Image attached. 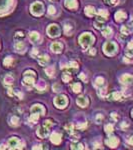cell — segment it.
Instances as JSON below:
<instances>
[{
    "label": "cell",
    "instance_id": "28",
    "mask_svg": "<svg viewBox=\"0 0 133 150\" xmlns=\"http://www.w3.org/2000/svg\"><path fill=\"white\" fill-rule=\"evenodd\" d=\"M126 54L130 56V57L133 56V41L128 43V48H127V51H126Z\"/></svg>",
    "mask_w": 133,
    "mask_h": 150
},
{
    "label": "cell",
    "instance_id": "24",
    "mask_svg": "<svg viewBox=\"0 0 133 150\" xmlns=\"http://www.w3.org/2000/svg\"><path fill=\"white\" fill-rule=\"evenodd\" d=\"M13 82H14V78L11 75H6V76L4 77V84H5V85L10 86L13 84Z\"/></svg>",
    "mask_w": 133,
    "mask_h": 150
},
{
    "label": "cell",
    "instance_id": "5",
    "mask_svg": "<svg viewBox=\"0 0 133 150\" xmlns=\"http://www.w3.org/2000/svg\"><path fill=\"white\" fill-rule=\"evenodd\" d=\"M54 104L57 108H65L68 104V99L65 95H58L57 97L54 98Z\"/></svg>",
    "mask_w": 133,
    "mask_h": 150
},
{
    "label": "cell",
    "instance_id": "25",
    "mask_svg": "<svg viewBox=\"0 0 133 150\" xmlns=\"http://www.w3.org/2000/svg\"><path fill=\"white\" fill-rule=\"evenodd\" d=\"M3 64L6 67H11L13 64V58L10 57V56H7V57H5V59L3 60Z\"/></svg>",
    "mask_w": 133,
    "mask_h": 150
},
{
    "label": "cell",
    "instance_id": "48",
    "mask_svg": "<svg viewBox=\"0 0 133 150\" xmlns=\"http://www.w3.org/2000/svg\"><path fill=\"white\" fill-rule=\"evenodd\" d=\"M79 78L82 79L83 81H86V80H87V78H86V77H85V75H84V73L79 74Z\"/></svg>",
    "mask_w": 133,
    "mask_h": 150
},
{
    "label": "cell",
    "instance_id": "47",
    "mask_svg": "<svg viewBox=\"0 0 133 150\" xmlns=\"http://www.w3.org/2000/svg\"><path fill=\"white\" fill-rule=\"evenodd\" d=\"M53 91H56V92L60 91V86L58 85V84H54V85H53Z\"/></svg>",
    "mask_w": 133,
    "mask_h": 150
},
{
    "label": "cell",
    "instance_id": "15",
    "mask_svg": "<svg viewBox=\"0 0 133 150\" xmlns=\"http://www.w3.org/2000/svg\"><path fill=\"white\" fill-rule=\"evenodd\" d=\"M76 103L80 107H86L88 105V99L85 97V96H79V97L76 99Z\"/></svg>",
    "mask_w": 133,
    "mask_h": 150
},
{
    "label": "cell",
    "instance_id": "21",
    "mask_svg": "<svg viewBox=\"0 0 133 150\" xmlns=\"http://www.w3.org/2000/svg\"><path fill=\"white\" fill-rule=\"evenodd\" d=\"M11 3V0H0V12L8 8V5Z\"/></svg>",
    "mask_w": 133,
    "mask_h": 150
},
{
    "label": "cell",
    "instance_id": "8",
    "mask_svg": "<svg viewBox=\"0 0 133 150\" xmlns=\"http://www.w3.org/2000/svg\"><path fill=\"white\" fill-rule=\"evenodd\" d=\"M31 113H38L40 115H44L45 113V108L41 104H34L31 107Z\"/></svg>",
    "mask_w": 133,
    "mask_h": 150
},
{
    "label": "cell",
    "instance_id": "9",
    "mask_svg": "<svg viewBox=\"0 0 133 150\" xmlns=\"http://www.w3.org/2000/svg\"><path fill=\"white\" fill-rule=\"evenodd\" d=\"M118 143H119V140H118V138L115 136H110L107 138V140H106V144L108 145L109 147H111V148L117 147Z\"/></svg>",
    "mask_w": 133,
    "mask_h": 150
},
{
    "label": "cell",
    "instance_id": "42",
    "mask_svg": "<svg viewBox=\"0 0 133 150\" xmlns=\"http://www.w3.org/2000/svg\"><path fill=\"white\" fill-rule=\"evenodd\" d=\"M71 25H69V24H65V26H64V32L66 33L67 35H70V31H71Z\"/></svg>",
    "mask_w": 133,
    "mask_h": 150
},
{
    "label": "cell",
    "instance_id": "55",
    "mask_svg": "<svg viewBox=\"0 0 133 150\" xmlns=\"http://www.w3.org/2000/svg\"><path fill=\"white\" fill-rule=\"evenodd\" d=\"M131 115H132V117H133V109H132V111H131Z\"/></svg>",
    "mask_w": 133,
    "mask_h": 150
},
{
    "label": "cell",
    "instance_id": "32",
    "mask_svg": "<svg viewBox=\"0 0 133 150\" xmlns=\"http://www.w3.org/2000/svg\"><path fill=\"white\" fill-rule=\"evenodd\" d=\"M54 72H55V69H54V67H53V66H49V67H47V68L45 69V73L47 74L48 76H50V77L53 76Z\"/></svg>",
    "mask_w": 133,
    "mask_h": 150
},
{
    "label": "cell",
    "instance_id": "51",
    "mask_svg": "<svg viewBox=\"0 0 133 150\" xmlns=\"http://www.w3.org/2000/svg\"><path fill=\"white\" fill-rule=\"evenodd\" d=\"M111 117L114 119V120H117V114H116V113H112L111 114Z\"/></svg>",
    "mask_w": 133,
    "mask_h": 150
},
{
    "label": "cell",
    "instance_id": "46",
    "mask_svg": "<svg viewBox=\"0 0 133 150\" xmlns=\"http://www.w3.org/2000/svg\"><path fill=\"white\" fill-rule=\"evenodd\" d=\"M105 2L109 5H114L116 3V0H105Z\"/></svg>",
    "mask_w": 133,
    "mask_h": 150
},
{
    "label": "cell",
    "instance_id": "36",
    "mask_svg": "<svg viewBox=\"0 0 133 150\" xmlns=\"http://www.w3.org/2000/svg\"><path fill=\"white\" fill-rule=\"evenodd\" d=\"M39 115H40V114L38 113H31V115H30V120L33 123H36L39 119Z\"/></svg>",
    "mask_w": 133,
    "mask_h": 150
},
{
    "label": "cell",
    "instance_id": "40",
    "mask_svg": "<svg viewBox=\"0 0 133 150\" xmlns=\"http://www.w3.org/2000/svg\"><path fill=\"white\" fill-rule=\"evenodd\" d=\"M43 125L45 126V127H47V128L50 129V128L52 127V125H53V122H52V120H50V119H49V120H45V121H44Z\"/></svg>",
    "mask_w": 133,
    "mask_h": 150
},
{
    "label": "cell",
    "instance_id": "52",
    "mask_svg": "<svg viewBox=\"0 0 133 150\" xmlns=\"http://www.w3.org/2000/svg\"><path fill=\"white\" fill-rule=\"evenodd\" d=\"M89 53H90V54H95V53H96V51H95V49H90V51H89Z\"/></svg>",
    "mask_w": 133,
    "mask_h": 150
},
{
    "label": "cell",
    "instance_id": "23",
    "mask_svg": "<svg viewBox=\"0 0 133 150\" xmlns=\"http://www.w3.org/2000/svg\"><path fill=\"white\" fill-rule=\"evenodd\" d=\"M119 99H121V93L117 92V91L108 95V100H119Z\"/></svg>",
    "mask_w": 133,
    "mask_h": 150
},
{
    "label": "cell",
    "instance_id": "49",
    "mask_svg": "<svg viewBox=\"0 0 133 150\" xmlns=\"http://www.w3.org/2000/svg\"><path fill=\"white\" fill-rule=\"evenodd\" d=\"M121 127H122L123 129H125V128H127V127H128V123H126V122H123L122 124H121Z\"/></svg>",
    "mask_w": 133,
    "mask_h": 150
},
{
    "label": "cell",
    "instance_id": "26",
    "mask_svg": "<svg viewBox=\"0 0 133 150\" xmlns=\"http://www.w3.org/2000/svg\"><path fill=\"white\" fill-rule=\"evenodd\" d=\"M132 27L131 26H127V25H125V26H122L121 27V33L124 34V35H128L130 34L132 32Z\"/></svg>",
    "mask_w": 133,
    "mask_h": 150
},
{
    "label": "cell",
    "instance_id": "41",
    "mask_svg": "<svg viewBox=\"0 0 133 150\" xmlns=\"http://www.w3.org/2000/svg\"><path fill=\"white\" fill-rule=\"evenodd\" d=\"M65 129H66V131L68 133L72 134V133H73V125H72V124H67V125L65 126Z\"/></svg>",
    "mask_w": 133,
    "mask_h": 150
},
{
    "label": "cell",
    "instance_id": "39",
    "mask_svg": "<svg viewBox=\"0 0 133 150\" xmlns=\"http://www.w3.org/2000/svg\"><path fill=\"white\" fill-rule=\"evenodd\" d=\"M103 22H104V21H101V20H98V19H96V21H95V22H94L95 27L98 28V29H101L102 26H103Z\"/></svg>",
    "mask_w": 133,
    "mask_h": 150
},
{
    "label": "cell",
    "instance_id": "7",
    "mask_svg": "<svg viewBox=\"0 0 133 150\" xmlns=\"http://www.w3.org/2000/svg\"><path fill=\"white\" fill-rule=\"evenodd\" d=\"M21 142L17 137H12L8 140V146L10 149H22L23 146H21Z\"/></svg>",
    "mask_w": 133,
    "mask_h": 150
},
{
    "label": "cell",
    "instance_id": "13",
    "mask_svg": "<svg viewBox=\"0 0 133 150\" xmlns=\"http://www.w3.org/2000/svg\"><path fill=\"white\" fill-rule=\"evenodd\" d=\"M65 6L68 9H71V10H74V9L77 8L78 6V3H77V0H65Z\"/></svg>",
    "mask_w": 133,
    "mask_h": 150
},
{
    "label": "cell",
    "instance_id": "37",
    "mask_svg": "<svg viewBox=\"0 0 133 150\" xmlns=\"http://www.w3.org/2000/svg\"><path fill=\"white\" fill-rule=\"evenodd\" d=\"M68 68L69 69H74V70H76L77 68H78V63L75 62V61H71L68 64Z\"/></svg>",
    "mask_w": 133,
    "mask_h": 150
},
{
    "label": "cell",
    "instance_id": "16",
    "mask_svg": "<svg viewBox=\"0 0 133 150\" xmlns=\"http://www.w3.org/2000/svg\"><path fill=\"white\" fill-rule=\"evenodd\" d=\"M50 140L52 143H54L56 145L60 144V142H61V135L59 134V133H53V134H51L50 136Z\"/></svg>",
    "mask_w": 133,
    "mask_h": 150
},
{
    "label": "cell",
    "instance_id": "33",
    "mask_svg": "<svg viewBox=\"0 0 133 150\" xmlns=\"http://www.w3.org/2000/svg\"><path fill=\"white\" fill-rule=\"evenodd\" d=\"M71 78H72L71 74L68 73V72H65V73L62 74V80L64 82H69L71 80Z\"/></svg>",
    "mask_w": 133,
    "mask_h": 150
},
{
    "label": "cell",
    "instance_id": "22",
    "mask_svg": "<svg viewBox=\"0 0 133 150\" xmlns=\"http://www.w3.org/2000/svg\"><path fill=\"white\" fill-rule=\"evenodd\" d=\"M48 61H49V56L48 55H42L41 57H39V59H38V62L41 66H45V65L48 63Z\"/></svg>",
    "mask_w": 133,
    "mask_h": 150
},
{
    "label": "cell",
    "instance_id": "6",
    "mask_svg": "<svg viewBox=\"0 0 133 150\" xmlns=\"http://www.w3.org/2000/svg\"><path fill=\"white\" fill-rule=\"evenodd\" d=\"M47 34L50 37L54 38V37H58L60 35V28L57 24H51L49 25L47 28Z\"/></svg>",
    "mask_w": 133,
    "mask_h": 150
},
{
    "label": "cell",
    "instance_id": "10",
    "mask_svg": "<svg viewBox=\"0 0 133 150\" xmlns=\"http://www.w3.org/2000/svg\"><path fill=\"white\" fill-rule=\"evenodd\" d=\"M37 135H38L40 138H45L48 136L49 134V128L45 127V126H42V127L38 128V130H37Z\"/></svg>",
    "mask_w": 133,
    "mask_h": 150
},
{
    "label": "cell",
    "instance_id": "45",
    "mask_svg": "<svg viewBox=\"0 0 133 150\" xmlns=\"http://www.w3.org/2000/svg\"><path fill=\"white\" fill-rule=\"evenodd\" d=\"M102 120H103V116L101 115V114H98V115L95 117V121L98 123V124H100L102 122Z\"/></svg>",
    "mask_w": 133,
    "mask_h": 150
},
{
    "label": "cell",
    "instance_id": "54",
    "mask_svg": "<svg viewBox=\"0 0 133 150\" xmlns=\"http://www.w3.org/2000/svg\"><path fill=\"white\" fill-rule=\"evenodd\" d=\"M5 148V147H4V145H1V146H0V149H4Z\"/></svg>",
    "mask_w": 133,
    "mask_h": 150
},
{
    "label": "cell",
    "instance_id": "43",
    "mask_svg": "<svg viewBox=\"0 0 133 150\" xmlns=\"http://www.w3.org/2000/svg\"><path fill=\"white\" fill-rule=\"evenodd\" d=\"M55 12H56V9H55V7H54V6L50 5V6L48 7V13H49V14L53 15V14H55Z\"/></svg>",
    "mask_w": 133,
    "mask_h": 150
},
{
    "label": "cell",
    "instance_id": "53",
    "mask_svg": "<svg viewBox=\"0 0 133 150\" xmlns=\"http://www.w3.org/2000/svg\"><path fill=\"white\" fill-rule=\"evenodd\" d=\"M129 143L133 145V136H132V137H131V138H130V139H129Z\"/></svg>",
    "mask_w": 133,
    "mask_h": 150
},
{
    "label": "cell",
    "instance_id": "2",
    "mask_svg": "<svg viewBox=\"0 0 133 150\" xmlns=\"http://www.w3.org/2000/svg\"><path fill=\"white\" fill-rule=\"evenodd\" d=\"M34 77H35V72L31 71V70H27L24 73V79L22 81V84L25 85L26 87H32L34 85Z\"/></svg>",
    "mask_w": 133,
    "mask_h": 150
},
{
    "label": "cell",
    "instance_id": "34",
    "mask_svg": "<svg viewBox=\"0 0 133 150\" xmlns=\"http://www.w3.org/2000/svg\"><path fill=\"white\" fill-rule=\"evenodd\" d=\"M10 124L12 126H17L19 124V118L17 116H12L10 119Z\"/></svg>",
    "mask_w": 133,
    "mask_h": 150
},
{
    "label": "cell",
    "instance_id": "29",
    "mask_svg": "<svg viewBox=\"0 0 133 150\" xmlns=\"http://www.w3.org/2000/svg\"><path fill=\"white\" fill-rule=\"evenodd\" d=\"M102 34L105 37H110L112 35V30L110 27H105L103 30H102Z\"/></svg>",
    "mask_w": 133,
    "mask_h": 150
},
{
    "label": "cell",
    "instance_id": "12",
    "mask_svg": "<svg viewBox=\"0 0 133 150\" xmlns=\"http://www.w3.org/2000/svg\"><path fill=\"white\" fill-rule=\"evenodd\" d=\"M133 81V76L130 74H123L120 77V82L122 84H130Z\"/></svg>",
    "mask_w": 133,
    "mask_h": 150
},
{
    "label": "cell",
    "instance_id": "35",
    "mask_svg": "<svg viewBox=\"0 0 133 150\" xmlns=\"http://www.w3.org/2000/svg\"><path fill=\"white\" fill-rule=\"evenodd\" d=\"M71 148L72 149H83L84 147L81 143H79V142L77 141H74L73 143L71 144Z\"/></svg>",
    "mask_w": 133,
    "mask_h": 150
},
{
    "label": "cell",
    "instance_id": "4",
    "mask_svg": "<svg viewBox=\"0 0 133 150\" xmlns=\"http://www.w3.org/2000/svg\"><path fill=\"white\" fill-rule=\"evenodd\" d=\"M103 50L106 55L111 56L115 54L116 50H117V45H116V43H114V42H106L103 46Z\"/></svg>",
    "mask_w": 133,
    "mask_h": 150
},
{
    "label": "cell",
    "instance_id": "18",
    "mask_svg": "<svg viewBox=\"0 0 133 150\" xmlns=\"http://www.w3.org/2000/svg\"><path fill=\"white\" fill-rule=\"evenodd\" d=\"M15 49L17 52L19 53H23L25 52V50H26V45H25L23 42H17V43L15 44Z\"/></svg>",
    "mask_w": 133,
    "mask_h": 150
},
{
    "label": "cell",
    "instance_id": "11",
    "mask_svg": "<svg viewBox=\"0 0 133 150\" xmlns=\"http://www.w3.org/2000/svg\"><path fill=\"white\" fill-rule=\"evenodd\" d=\"M50 48L54 53H60L62 51L63 45L60 43V42H53V43L51 44Z\"/></svg>",
    "mask_w": 133,
    "mask_h": 150
},
{
    "label": "cell",
    "instance_id": "27",
    "mask_svg": "<svg viewBox=\"0 0 133 150\" xmlns=\"http://www.w3.org/2000/svg\"><path fill=\"white\" fill-rule=\"evenodd\" d=\"M29 38H30V40L33 42V43H35V42H37L39 40V34L37 33V32H30Z\"/></svg>",
    "mask_w": 133,
    "mask_h": 150
},
{
    "label": "cell",
    "instance_id": "17",
    "mask_svg": "<svg viewBox=\"0 0 133 150\" xmlns=\"http://www.w3.org/2000/svg\"><path fill=\"white\" fill-rule=\"evenodd\" d=\"M98 20H101V21H105L107 19V17H108V12H107V10H105V9H100L99 11H98Z\"/></svg>",
    "mask_w": 133,
    "mask_h": 150
},
{
    "label": "cell",
    "instance_id": "20",
    "mask_svg": "<svg viewBox=\"0 0 133 150\" xmlns=\"http://www.w3.org/2000/svg\"><path fill=\"white\" fill-rule=\"evenodd\" d=\"M96 11H95V8L93 6H86L85 7V14L89 17H92V16L95 15Z\"/></svg>",
    "mask_w": 133,
    "mask_h": 150
},
{
    "label": "cell",
    "instance_id": "31",
    "mask_svg": "<svg viewBox=\"0 0 133 150\" xmlns=\"http://www.w3.org/2000/svg\"><path fill=\"white\" fill-rule=\"evenodd\" d=\"M72 90L74 91L75 93H79L81 91V85L80 83H73L72 84Z\"/></svg>",
    "mask_w": 133,
    "mask_h": 150
},
{
    "label": "cell",
    "instance_id": "1",
    "mask_svg": "<svg viewBox=\"0 0 133 150\" xmlns=\"http://www.w3.org/2000/svg\"><path fill=\"white\" fill-rule=\"evenodd\" d=\"M94 42V37L91 33H83L79 37V43L84 49L89 48Z\"/></svg>",
    "mask_w": 133,
    "mask_h": 150
},
{
    "label": "cell",
    "instance_id": "14",
    "mask_svg": "<svg viewBox=\"0 0 133 150\" xmlns=\"http://www.w3.org/2000/svg\"><path fill=\"white\" fill-rule=\"evenodd\" d=\"M126 18H127V15H126V13L124 11L120 10L115 13V20L117 21V22H122V21H124Z\"/></svg>",
    "mask_w": 133,
    "mask_h": 150
},
{
    "label": "cell",
    "instance_id": "38",
    "mask_svg": "<svg viewBox=\"0 0 133 150\" xmlns=\"http://www.w3.org/2000/svg\"><path fill=\"white\" fill-rule=\"evenodd\" d=\"M105 131H106V133H108V134L112 133L113 132V125H111V124L105 125Z\"/></svg>",
    "mask_w": 133,
    "mask_h": 150
},
{
    "label": "cell",
    "instance_id": "44",
    "mask_svg": "<svg viewBox=\"0 0 133 150\" xmlns=\"http://www.w3.org/2000/svg\"><path fill=\"white\" fill-rule=\"evenodd\" d=\"M30 55H31L33 58H36V57H37V55H38V50H37L36 48L32 49L31 52H30Z\"/></svg>",
    "mask_w": 133,
    "mask_h": 150
},
{
    "label": "cell",
    "instance_id": "3",
    "mask_svg": "<svg viewBox=\"0 0 133 150\" xmlns=\"http://www.w3.org/2000/svg\"><path fill=\"white\" fill-rule=\"evenodd\" d=\"M30 11L31 13L35 16H40L43 14L44 11V6L41 2H34L33 4L30 7Z\"/></svg>",
    "mask_w": 133,
    "mask_h": 150
},
{
    "label": "cell",
    "instance_id": "30",
    "mask_svg": "<svg viewBox=\"0 0 133 150\" xmlns=\"http://www.w3.org/2000/svg\"><path fill=\"white\" fill-rule=\"evenodd\" d=\"M104 84V79L102 78V77H97L96 79H95V86H97V87H102Z\"/></svg>",
    "mask_w": 133,
    "mask_h": 150
},
{
    "label": "cell",
    "instance_id": "19",
    "mask_svg": "<svg viewBox=\"0 0 133 150\" xmlns=\"http://www.w3.org/2000/svg\"><path fill=\"white\" fill-rule=\"evenodd\" d=\"M36 89L38 91H40V92H42V91H44L46 89V83L43 79H39V81L36 84Z\"/></svg>",
    "mask_w": 133,
    "mask_h": 150
},
{
    "label": "cell",
    "instance_id": "50",
    "mask_svg": "<svg viewBox=\"0 0 133 150\" xmlns=\"http://www.w3.org/2000/svg\"><path fill=\"white\" fill-rule=\"evenodd\" d=\"M98 93H99L100 96H103L105 94V90H104V89H100L99 92H98Z\"/></svg>",
    "mask_w": 133,
    "mask_h": 150
},
{
    "label": "cell",
    "instance_id": "56",
    "mask_svg": "<svg viewBox=\"0 0 133 150\" xmlns=\"http://www.w3.org/2000/svg\"><path fill=\"white\" fill-rule=\"evenodd\" d=\"M50 1H54V0H50Z\"/></svg>",
    "mask_w": 133,
    "mask_h": 150
}]
</instances>
